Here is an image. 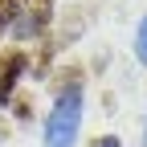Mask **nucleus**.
Returning <instances> with one entry per match:
<instances>
[{"mask_svg": "<svg viewBox=\"0 0 147 147\" xmlns=\"http://www.w3.org/2000/svg\"><path fill=\"white\" fill-rule=\"evenodd\" d=\"M82 131V86L69 82L45 119V147H74Z\"/></svg>", "mask_w": 147, "mask_h": 147, "instance_id": "nucleus-1", "label": "nucleus"}, {"mask_svg": "<svg viewBox=\"0 0 147 147\" xmlns=\"http://www.w3.org/2000/svg\"><path fill=\"white\" fill-rule=\"evenodd\" d=\"M25 53H12V57H4L0 61V102H8L12 98V90H16V82H21V74H25Z\"/></svg>", "mask_w": 147, "mask_h": 147, "instance_id": "nucleus-2", "label": "nucleus"}, {"mask_svg": "<svg viewBox=\"0 0 147 147\" xmlns=\"http://www.w3.org/2000/svg\"><path fill=\"white\" fill-rule=\"evenodd\" d=\"M135 57L147 65V16H143V25H139V37H135Z\"/></svg>", "mask_w": 147, "mask_h": 147, "instance_id": "nucleus-3", "label": "nucleus"}, {"mask_svg": "<svg viewBox=\"0 0 147 147\" xmlns=\"http://www.w3.org/2000/svg\"><path fill=\"white\" fill-rule=\"evenodd\" d=\"M94 147H123V143H119V135H102Z\"/></svg>", "mask_w": 147, "mask_h": 147, "instance_id": "nucleus-4", "label": "nucleus"}]
</instances>
